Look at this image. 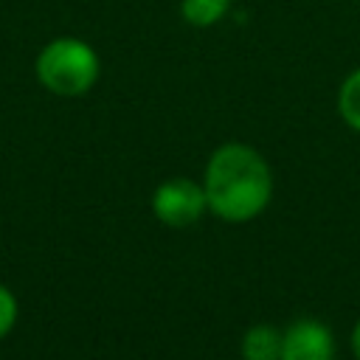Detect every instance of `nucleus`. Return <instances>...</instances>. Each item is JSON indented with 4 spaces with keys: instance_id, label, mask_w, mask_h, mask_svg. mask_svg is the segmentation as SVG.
I'll return each mask as SVG.
<instances>
[{
    "instance_id": "nucleus-1",
    "label": "nucleus",
    "mask_w": 360,
    "mask_h": 360,
    "mask_svg": "<svg viewBox=\"0 0 360 360\" xmlns=\"http://www.w3.org/2000/svg\"><path fill=\"white\" fill-rule=\"evenodd\" d=\"M208 208L225 222H248L259 217L273 197V172L267 160L248 143H222L205 166Z\"/></svg>"
},
{
    "instance_id": "nucleus-2",
    "label": "nucleus",
    "mask_w": 360,
    "mask_h": 360,
    "mask_svg": "<svg viewBox=\"0 0 360 360\" xmlns=\"http://www.w3.org/2000/svg\"><path fill=\"white\" fill-rule=\"evenodd\" d=\"M101 73L98 53L79 37H56L37 56V79L45 90L73 98L84 96Z\"/></svg>"
},
{
    "instance_id": "nucleus-3",
    "label": "nucleus",
    "mask_w": 360,
    "mask_h": 360,
    "mask_svg": "<svg viewBox=\"0 0 360 360\" xmlns=\"http://www.w3.org/2000/svg\"><path fill=\"white\" fill-rule=\"evenodd\" d=\"M205 208H208L205 188L188 177H172V180L160 183L152 194V211L169 228L194 225Z\"/></svg>"
},
{
    "instance_id": "nucleus-4",
    "label": "nucleus",
    "mask_w": 360,
    "mask_h": 360,
    "mask_svg": "<svg viewBox=\"0 0 360 360\" xmlns=\"http://www.w3.org/2000/svg\"><path fill=\"white\" fill-rule=\"evenodd\" d=\"M335 357V340L329 326L321 321L304 318L295 321L281 340V360H332Z\"/></svg>"
},
{
    "instance_id": "nucleus-5",
    "label": "nucleus",
    "mask_w": 360,
    "mask_h": 360,
    "mask_svg": "<svg viewBox=\"0 0 360 360\" xmlns=\"http://www.w3.org/2000/svg\"><path fill=\"white\" fill-rule=\"evenodd\" d=\"M281 340H284V332H278L270 323L250 326L242 338V357L245 360H281Z\"/></svg>"
},
{
    "instance_id": "nucleus-6",
    "label": "nucleus",
    "mask_w": 360,
    "mask_h": 360,
    "mask_svg": "<svg viewBox=\"0 0 360 360\" xmlns=\"http://www.w3.org/2000/svg\"><path fill=\"white\" fill-rule=\"evenodd\" d=\"M233 8V0H180V20L191 28H214Z\"/></svg>"
},
{
    "instance_id": "nucleus-7",
    "label": "nucleus",
    "mask_w": 360,
    "mask_h": 360,
    "mask_svg": "<svg viewBox=\"0 0 360 360\" xmlns=\"http://www.w3.org/2000/svg\"><path fill=\"white\" fill-rule=\"evenodd\" d=\"M338 112L343 124L354 132H360V68L349 70L346 79L338 87Z\"/></svg>"
},
{
    "instance_id": "nucleus-8",
    "label": "nucleus",
    "mask_w": 360,
    "mask_h": 360,
    "mask_svg": "<svg viewBox=\"0 0 360 360\" xmlns=\"http://www.w3.org/2000/svg\"><path fill=\"white\" fill-rule=\"evenodd\" d=\"M14 318H17V301H14V295L0 284V338L14 326Z\"/></svg>"
},
{
    "instance_id": "nucleus-9",
    "label": "nucleus",
    "mask_w": 360,
    "mask_h": 360,
    "mask_svg": "<svg viewBox=\"0 0 360 360\" xmlns=\"http://www.w3.org/2000/svg\"><path fill=\"white\" fill-rule=\"evenodd\" d=\"M352 352H354V357L360 360V321H357L354 329H352Z\"/></svg>"
},
{
    "instance_id": "nucleus-10",
    "label": "nucleus",
    "mask_w": 360,
    "mask_h": 360,
    "mask_svg": "<svg viewBox=\"0 0 360 360\" xmlns=\"http://www.w3.org/2000/svg\"><path fill=\"white\" fill-rule=\"evenodd\" d=\"M357 3H360V0H357Z\"/></svg>"
}]
</instances>
